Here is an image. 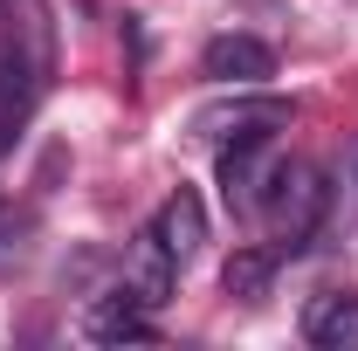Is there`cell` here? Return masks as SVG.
I'll return each instance as SVG.
<instances>
[{
	"label": "cell",
	"instance_id": "1",
	"mask_svg": "<svg viewBox=\"0 0 358 351\" xmlns=\"http://www.w3.org/2000/svg\"><path fill=\"white\" fill-rule=\"evenodd\" d=\"M255 207H262L268 234H275L282 248H303L317 227H324V214H331V186H324V173L303 166V159H275V173H268Z\"/></svg>",
	"mask_w": 358,
	"mask_h": 351
},
{
	"label": "cell",
	"instance_id": "2",
	"mask_svg": "<svg viewBox=\"0 0 358 351\" xmlns=\"http://www.w3.org/2000/svg\"><path fill=\"white\" fill-rule=\"evenodd\" d=\"M289 124V103L282 96H234V103H214L193 117V138L207 145H234V138H268Z\"/></svg>",
	"mask_w": 358,
	"mask_h": 351
},
{
	"label": "cell",
	"instance_id": "3",
	"mask_svg": "<svg viewBox=\"0 0 358 351\" xmlns=\"http://www.w3.org/2000/svg\"><path fill=\"white\" fill-rule=\"evenodd\" d=\"M200 76L234 83V89H262L268 76H275V48L255 42V35H214L207 55H200Z\"/></svg>",
	"mask_w": 358,
	"mask_h": 351
},
{
	"label": "cell",
	"instance_id": "4",
	"mask_svg": "<svg viewBox=\"0 0 358 351\" xmlns=\"http://www.w3.org/2000/svg\"><path fill=\"white\" fill-rule=\"evenodd\" d=\"M268 173H275L268 138H234V145H221V200L234 207V214H248V207L262 200Z\"/></svg>",
	"mask_w": 358,
	"mask_h": 351
},
{
	"label": "cell",
	"instance_id": "5",
	"mask_svg": "<svg viewBox=\"0 0 358 351\" xmlns=\"http://www.w3.org/2000/svg\"><path fill=\"white\" fill-rule=\"evenodd\" d=\"M83 331L96 338V345H145V338H159V324H152V310L138 303V296H96V303L83 310Z\"/></svg>",
	"mask_w": 358,
	"mask_h": 351
},
{
	"label": "cell",
	"instance_id": "6",
	"mask_svg": "<svg viewBox=\"0 0 358 351\" xmlns=\"http://www.w3.org/2000/svg\"><path fill=\"white\" fill-rule=\"evenodd\" d=\"M152 234H159V248H166V255L186 268L193 255H200V248H207V207H200V200H193V193L179 186L173 200H166V207L152 214Z\"/></svg>",
	"mask_w": 358,
	"mask_h": 351
},
{
	"label": "cell",
	"instance_id": "7",
	"mask_svg": "<svg viewBox=\"0 0 358 351\" xmlns=\"http://www.w3.org/2000/svg\"><path fill=\"white\" fill-rule=\"evenodd\" d=\"M173 282H179V262L159 248V234L145 227L138 248H131V262H124V296H138L145 310H159V303H173Z\"/></svg>",
	"mask_w": 358,
	"mask_h": 351
},
{
	"label": "cell",
	"instance_id": "8",
	"mask_svg": "<svg viewBox=\"0 0 358 351\" xmlns=\"http://www.w3.org/2000/svg\"><path fill=\"white\" fill-rule=\"evenodd\" d=\"M303 338L317 351H358V296L345 289H324L303 303Z\"/></svg>",
	"mask_w": 358,
	"mask_h": 351
},
{
	"label": "cell",
	"instance_id": "9",
	"mask_svg": "<svg viewBox=\"0 0 358 351\" xmlns=\"http://www.w3.org/2000/svg\"><path fill=\"white\" fill-rule=\"evenodd\" d=\"M227 296H241V303H255V296H268V282H275V255L268 248H234V262L221 268Z\"/></svg>",
	"mask_w": 358,
	"mask_h": 351
},
{
	"label": "cell",
	"instance_id": "10",
	"mask_svg": "<svg viewBox=\"0 0 358 351\" xmlns=\"http://www.w3.org/2000/svg\"><path fill=\"white\" fill-rule=\"evenodd\" d=\"M331 214L358 227V131L345 138V152H338V173H331Z\"/></svg>",
	"mask_w": 358,
	"mask_h": 351
},
{
	"label": "cell",
	"instance_id": "11",
	"mask_svg": "<svg viewBox=\"0 0 358 351\" xmlns=\"http://www.w3.org/2000/svg\"><path fill=\"white\" fill-rule=\"evenodd\" d=\"M21 255H28V220H21V214H0V268L21 262Z\"/></svg>",
	"mask_w": 358,
	"mask_h": 351
}]
</instances>
